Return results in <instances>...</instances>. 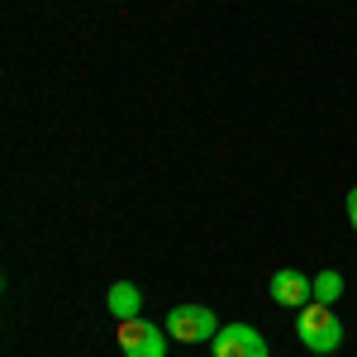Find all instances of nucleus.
<instances>
[{"label":"nucleus","mask_w":357,"mask_h":357,"mask_svg":"<svg viewBox=\"0 0 357 357\" xmlns=\"http://www.w3.org/2000/svg\"><path fill=\"white\" fill-rule=\"evenodd\" d=\"M272 301L286 305V310H301V305L314 301V281H310V276H301L296 267H281V272L272 276Z\"/></svg>","instance_id":"obj_5"},{"label":"nucleus","mask_w":357,"mask_h":357,"mask_svg":"<svg viewBox=\"0 0 357 357\" xmlns=\"http://www.w3.org/2000/svg\"><path fill=\"white\" fill-rule=\"evenodd\" d=\"M348 220H353V229H357V186L348 191Z\"/></svg>","instance_id":"obj_8"},{"label":"nucleus","mask_w":357,"mask_h":357,"mask_svg":"<svg viewBox=\"0 0 357 357\" xmlns=\"http://www.w3.org/2000/svg\"><path fill=\"white\" fill-rule=\"evenodd\" d=\"M210 343H215V357H267V338L252 324H224Z\"/></svg>","instance_id":"obj_4"},{"label":"nucleus","mask_w":357,"mask_h":357,"mask_svg":"<svg viewBox=\"0 0 357 357\" xmlns=\"http://www.w3.org/2000/svg\"><path fill=\"white\" fill-rule=\"evenodd\" d=\"M296 333H301V343L310 348V353H338V343H343V324H338L333 305H324V301L301 305Z\"/></svg>","instance_id":"obj_1"},{"label":"nucleus","mask_w":357,"mask_h":357,"mask_svg":"<svg viewBox=\"0 0 357 357\" xmlns=\"http://www.w3.org/2000/svg\"><path fill=\"white\" fill-rule=\"evenodd\" d=\"M105 310H110L119 324H124V319H138V310H143V291H138L134 281H114L110 291H105Z\"/></svg>","instance_id":"obj_6"},{"label":"nucleus","mask_w":357,"mask_h":357,"mask_svg":"<svg viewBox=\"0 0 357 357\" xmlns=\"http://www.w3.org/2000/svg\"><path fill=\"white\" fill-rule=\"evenodd\" d=\"M338 296H343V276H338V272H319V276H314V301L333 305Z\"/></svg>","instance_id":"obj_7"},{"label":"nucleus","mask_w":357,"mask_h":357,"mask_svg":"<svg viewBox=\"0 0 357 357\" xmlns=\"http://www.w3.org/2000/svg\"><path fill=\"white\" fill-rule=\"evenodd\" d=\"M114 338H119L124 357H167V333L148 319H124Z\"/></svg>","instance_id":"obj_3"},{"label":"nucleus","mask_w":357,"mask_h":357,"mask_svg":"<svg viewBox=\"0 0 357 357\" xmlns=\"http://www.w3.org/2000/svg\"><path fill=\"white\" fill-rule=\"evenodd\" d=\"M167 333L181 338V343H205V338L220 333V324H215V314H210L205 305H172V314H167Z\"/></svg>","instance_id":"obj_2"}]
</instances>
